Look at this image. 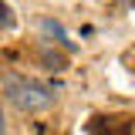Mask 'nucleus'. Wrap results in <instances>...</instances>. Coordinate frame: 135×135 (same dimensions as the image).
Returning a JSON list of instances; mask_svg holds the SVG:
<instances>
[{"label":"nucleus","instance_id":"f03ea898","mask_svg":"<svg viewBox=\"0 0 135 135\" xmlns=\"http://www.w3.org/2000/svg\"><path fill=\"white\" fill-rule=\"evenodd\" d=\"M88 132H91V135H132V118H108V115H98V118H91Z\"/></svg>","mask_w":135,"mask_h":135},{"label":"nucleus","instance_id":"39448f33","mask_svg":"<svg viewBox=\"0 0 135 135\" xmlns=\"http://www.w3.org/2000/svg\"><path fill=\"white\" fill-rule=\"evenodd\" d=\"M0 135H7V118H3V108H0Z\"/></svg>","mask_w":135,"mask_h":135},{"label":"nucleus","instance_id":"20e7f679","mask_svg":"<svg viewBox=\"0 0 135 135\" xmlns=\"http://www.w3.org/2000/svg\"><path fill=\"white\" fill-rule=\"evenodd\" d=\"M0 27H3V31L17 27V17H14V10H10V7H7L3 0H0Z\"/></svg>","mask_w":135,"mask_h":135},{"label":"nucleus","instance_id":"f257e3e1","mask_svg":"<svg viewBox=\"0 0 135 135\" xmlns=\"http://www.w3.org/2000/svg\"><path fill=\"white\" fill-rule=\"evenodd\" d=\"M3 91L20 112H47L57 98V84H47L41 78H27V74H17V71L3 74Z\"/></svg>","mask_w":135,"mask_h":135},{"label":"nucleus","instance_id":"7ed1b4c3","mask_svg":"<svg viewBox=\"0 0 135 135\" xmlns=\"http://www.w3.org/2000/svg\"><path fill=\"white\" fill-rule=\"evenodd\" d=\"M41 31H44V34H51V37H54V41H57L61 47L74 51V41L68 37V31L61 27V24H57V20H54V17H44V20H41Z\"/></svg>","mask_w":135,"mask_h":135}]
</instances>
